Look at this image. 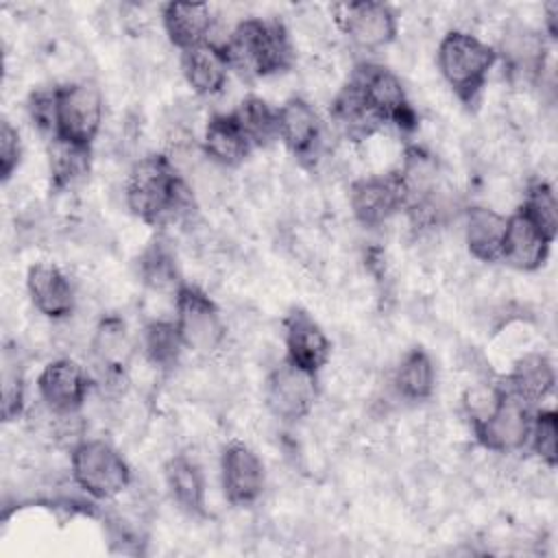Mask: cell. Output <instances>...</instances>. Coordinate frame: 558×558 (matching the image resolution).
<instances>
[{
	"mask_svg": "<svg viewBox=\"0 0 558 558\" xmlns=\"http://www.w3.org/2000/svg\"><path fill=\"white\" fill-rule=\"evenodd\" d=\"M124 201L129 211L150 227L192 220L196 214V196L168 159L166 153L140 157L124 183Z\"/></svg>",
	"mask_w": 558,
	"mask_h": 558,
	"instance_id": "6da1fadb",
	"label": "cell"
},
{
	"mask_svg": "<svg viewBox=\"0 0 558 558\" xmlns=\"http://www.w3.org/2000/svg\"><path fill=\"white\" fill-rule=\"evenodd\" d=\"M220 46L231 70L246 81L281 74L294 63L290 33L279 20L246 17L233 26Z\"/></svg>",
	"mask_w": 558,
	"mask_h": 558,
	"instance_id": "7a4b0ae2",
	"label": "cell"
},
{
	"mask_svg": "<svg viewBox=\"0 0 558 558\" xmlns=\"http://www.w3.org/2000/svg\"><path fill=\"white\" fill-rule=\"evenodd\" d=\"M495 63V46L486 44L469 31H449L438 41V72L458 96V100L466 107L477 105Z\"/></svg>",
	"mask_w": 558,
	"mask_h": 558,
	"instance_id": "3957f363",
	"label": "cell"
},
{
	"mask_svg": "<svg viewBox=\"0 0 558 558\" xmlns=\"http://www.w3.org/2000/svg\"><path fill=\"white\" fill-rule=\"evenodd\" d=\"M70 475L96 501L116 499L131 484L126 460L102 438H85L70 451Z\"/></svg>",
	"mask_w": 558,
	"mask_h": 558,
	"instance_id": "277c9868",
	"label": "cell"
},
{
	"mask_svg": "<svg viewBox=\"0 0 558 558\" xmlns=\"http://www.w3.org/2000/svg\"><path fill=\"white\" fill-rule=\"evenodd\" d=\"M172 303L174 323L185 351H192L198 357L214 355L227 338V325L218 305L209 299L207 292L192 283H183L177 290Z\"/></svg>",
	"mask_w": 558,
	"mask_h": 558,
	"instance_id": "5b68a950",
	"label": "cell"
},
{
	"mask_svg": "<svg viewBox=\"0 0 558 558\" xmlns=\"http://www.w3.org/2000/svg\"><path fill=\"white\" fill-rule=\"evenodd\" d=\"M57 96V133L70 142L87 144L96 140L105 120L102 92L94 81L81 78L54 87Z\"/></svg>",
	"mask_w": 558,
	"mask_h": 558,
	"instance_id": "8992f818",
	"label": "cell"
},
{
	"mask_svg": "<svg viewBox=\"0 0 558 558\" xmlns=\"http://www.w3.org/2000/svg\"><path fill=\"white\" fill-rule=\"evenodd\" d=\"M349 81L384 124H395L403 131L416 126V113L408 100L405 87L392 70L379 63H360Z\"/></svg>",
	"mask_w": 558,
	"mask_h": 558,
	"instance_id": "52a82bcc",
	"label": "cell"
},
{
	"mask_svg": "<svg viewBox=\"0 0 558 558\" xmlns=\"http://www.w3.org/2000/svg\"><path fill=\"white\" fill-rule=\"evenodd\" d=\"M318 399L316 373H310L288 360L272 366L264 384V401L279 421L294 423L305 418Z\"/></svg>",
	"mask_w": 558,
	"mask_h": 558,
	"instance_id": "ba28073f",
	"label": "cell"
},
{
	"mask_svg": "<svg viewBox=\"0 0 558 558\" xmlns=\"http://www.w3.org/2000/svg\"><path fill=\"white\" fill-rule=\"evenodd\" d=\"M89 353L94 366L100 371V386L107 390H120L126 384V371L135 355V340L118 314H105L98 318L89 340Z\"/></svg>",
	"mask_w": 558,
	"mask_h": 558,
	"instance_id": "9c48e42d",
	"label": "cell"
},
{
	"mask_svg": "<svg viewBox=\"0 0 558 558\" xmlns=\"http://www.w3.org/2000/svg\"><path fill=\"white\" fill-rule=\"evenodd\" d=\"M336 22L347 39L364 52L381 50L397 37V15L386 2L355 0L338 4Z\"/></svg>",
	"mask_w": 558,
	"mask_h": 558,
	"instance_id": "30bf717a",
	"label": "cell"
},
{
	"mask_svg": "<svg viewBox=\"0 0 558 558\" xmlns=\"http://www.w3.org/2000/svg\"><path fill=\"white\" fill-rule=\"evenodd\" d=\"M277 137L296 159L314 166L323 153V118L310 100L292 96L277 107Z\"/></svg>",
	"mask_w": 558,
	"mask_h": 558,
	"instance_id": "8fae6325",
	"label": "cell"
},
{
	"mask_svg": "<svg viewBox=\"0 0 558 558\" xmlns=\"http://www.w3.org/2000/svg\"><path fill=\"white\" fill-rule=\"evenodd\" d=\"M495 52L512 81L538 83L543 78L547 65V37L538 28L521 22L508 24Z\"/></svg>",
	"mask_w": 558,
	"mask_h": 558,
	"instance_id": "7c38bea8",
	"label": "cell"
},
{
	"mask_svg": "<svg viewBox=\"0 0 558 558\" xmlns=\"http://www.w3.org/2000/svg\"><path fill=\"white\" fill-rule=\"evenodd\" d=\"M534 408L504 388L497 410L473 429L477 442L493 453H517L527 447Z\"/></svg>",
	"mask_w": 558,
	"mask_h": 558,
	"instance_id": "4fadbf2b",
	"label": "cell"
},
{
	"mask_svg": "<svg viewBox=\"0 0 558 558\" xmlns=\"http://www.w3.org/2000/svg\"><path fill=\"white\" fill-rule=\"evenodd\" d=\"M94 386L87 368L70 357L48 362L37 377V395L50 412H81Z\"/></svg>",
	"mask_w": 558,
	"mask_h": 558,
	"instance_id": "5bb4252c",
	"label": "cell"
},
{
	"mask_svg": "<svg viewBox=\"0 0 558 558\" xmlns=\"http://www.w3.org/2000/svg\"><path fill=\"white\" fill-rule=\"evenodd\" d=\"M220 484L231 506L255 504L266 488V469L262 458L244 442H229L220 456Z\"/></svg>",
	"mask_w": 558,
	"mask_h": 558,
	"instance_id": "9a60e30c",
	"label": "cell"
},
{
	"mask_svg": "<svg viewBox=\"0 0 558 558\" xmlns=\"http://www.w3.org/2000/svg\"><path fill=\"white\" fill-rule=\"evenodd\" d=\"M349 205L353 218L368 229L386 225L401 209H405V201L401 187L392 172L381 177H362L351 183Z\"/></svg>",
	"mask_w": 558,
	"mask_h": 558,
	"instance_id": "2e32d148",
	"label": "cell"
},
{
	"mask_svg": "<svg viewBox=\"0 0 558 558\" xmlns=\"http://www.w3.org/2000/svg\"><path fill=\"white\" fill-rule=\"evenodd\" d=\"M281 325L286 360L310 373H318L331 355V342L318 320L303 307H292Z\"/></svg>",
	"mask_w": 558,
	"mask_h": 558,
	"instance_id": "e0dca14e",
	"label": "cell"
},
{
	"mask_svg": "<svg viewBox=\"0 0 558 558\" xmlns=\"http://www.w3.org/2000/svg\"><path fill=\"white\" fill-rule=\"evenodd\" d=\"M26 290L33 307L50 320H65L76 310L74 283L54 264H33L26 272Z\"/></svg>",
	"mask_w": 558,
	"mask_h": 558,
	"instance_id": "ac0fdd59",
	"label": "cell"
},
{
	"mask_svg": "<svg viewBox=\"0 0 558 558\" xmlns=\"http://www.w3.org/2000/svg\"><path fill=\"white\" fill-rule=\"evenodd\" d=\"M551 244L554 242L517 209L508 216L499 259L514 270L532 272L547 262Z\"/></svg>",
	"mask_w": 558,
	"mask_h": 558,
	"instance_id": "d6986e66",
	"label": "cell"
},
{
	"mask_svg": "<svg viewBox=\"0 0 558 558\" xmlns=\"http://www.w3.org/2000/svg\"><path fill=\"white\" fill-rule=\"evenodd\" d=\"M231 65L225 48L209 39L181 52V74L196 96H214L227 85Z\"/></svg>",
	"mask_w": 558,
	"mask_h": 558,
	"instance_id": "ffe728a7",
	"label": "cell"
},
{
	"mask_svg": "<svg viewBox=\"0 0 558 558\" xmlns=\"http://www.w3.org/2000/svg\"><path fill=\"white\" fill-rule=\"evenodd\" d=\"M161 24L170 44L183 52L211 39L214 15L205 2H166L161 7Z\"/></svg>",
	"mask_w": 558,
	"mask_h": 558,
	"instance_id": "44dd1931",
	"label": "cell"
},
{
	"mask_svg": "<svg viewBox=\"0 0 558 558\" xmlns=\"http://www.w3.org/2000/svg\"><path fill=\"white\" fill-rule=\"evenodd\" d=\"M392 174L401 187L405 209L440 192L438 159L423 146H408L403 150L399 168Z\"/></svg>",
	"mask_w": 558,
	"mask_h": 558,
	"instance_id": "7402d4cb",
	"label": "cell"
},
{
	"mask_svg": "<svg viewBox=\"0 0 558 558\" xmlns=\"http://www.w3.org/2000/svg\"><path fill=\"white\" fill-rule=\"evenodd\" d=\"M508 216L486 205H471L462 216V233L469 253L480 262H499Z\"/></svg>",
	"mask_w": 558,
	"mask_h": 558,
	"instance_id": "603a6c76",
	"label": "cell"
},
{
	"mask_svg": "<svg viewBox=\"0 0 558 558\" xmlns=\"http://www.w3.org/2000/svg\"><path fill=\"white\" fill-rule=\"evenodd\" d=\"M501 386L536 410L556 386V368L545 353H527L514 362Z\"/></svg>",
	"mask_w": 558,
	"mask_h": 558,
	"instance_id": "cb8c5ba5",
	"label": "cell"
},
{
	"mask_svg": "<svg viewBox=\"0 0 558 558\" xmlns=\"http://www.w3.org/2000/svg\"><path fill=\"white\" fill-rule=\"evenodd\" d=\"M201 148L220 168H238L253 153V146L231 118V113H214L201 137Z\"/></svg>",
	"mask_w": 558,
	"mask_h": 558,
	"instance_id": "d4e9b609",
	"label": "cell"
},
{
	"mask_svg": "<svg viewBox=\"0 0 558 558\" xmlns=\"http://www.w3.org/2000/svg\"><path fill=\"white\" fill-rule=\"evenodd\" d=\"M137 277L142 286L157 294H177L185 283L177 262L174 246L163 235L153 238L137 257Z\"/></svg>",
	"mask_w": 558,
	"mask_h": 558,
	"instance_id": "484cf974",
	"label": "cell"
},
{
	"mask_svg": "<svg viewBox=\"0 0 558 558\" xmlns=\"http://www.w3.org/2000/svg\"><path fill=\"white\" fill-rule=\"evenodd\" d=\"M329 116L336 131L353 142L368 140L384 126V122L371 111V107L351 81H347L331 100Z\"/></svg>",
	"mask_w": 558,
	"mask_h": 558,
	"instance_id": "4316f807",
	"label": "cell"
},
{
	"mask_svg": "<svg viewBox=\"0 0 558 558\" xmlns=\"http://www.w3.org/2000/svg\"><path fill=\"white\" fill-rule=\"evenodd\" d=\"M163 477L170 497L183 512L192 517L205 514V477L190 456H172L163 466Z\"/></svg>",
	"mask_w": 558,
	"mask_h": 558,
	"instance_id": "83f0119b",
	"label": "cell"
},
{
	"mask_svg": "<svg viewBox=\"0 0 558 558\" xmlns=\"http://www.w3.org/2000/svg\"><path fill=\"white\" fill-rule=\"evenodd\" d=\"M92 168V146L63 137L48 140V174L54 192H65L81 183Z\"/></svg>",
	"mask_w": 558,
	"mask_h": 558,
	"instance_id": "f1b7e54d",
	"label": "cell"
},
{
	"mask_svg": "<svg viewBox=\"0 0 558 558\" xmlns=\"http://www.w3.org/2000/svg\"><path fill=\"white\" fill-rule=\"evenodd\" d=\"M392 388L399 399L410 403L427 401L436 390V366L421 347L410 349L392 373Z\"/></svg>",
	"mask_w": 558,
	"mask_h": 558,
	"instance_id": "f546056e",
	"label": "cell"
},
{
	"mask_svg": "<svg viewBox=\"0 0 558 558\" xmlns=\"http://www.w3.org/2000/svg\"><path fill=\"white\" fill-rule=\"evenodd\" d=\"M140 347L146 362L159 371H172L185 351L174 318H155L146 323Z\"/></svg>",
	"mask_w": 558,
	"mask_h": 558,
	"instance_id": "4dcf8cb0",
	"label": "cell"
},
{
	"mask_svg": "<svg viewBox=\"0 0 558 558\" xmlns=\"http://www.w3.org/2000/svg\"><path fill=\"white\" fill-rule=\"evenodd\" d=\"M231 118L255 148L270 146L277 137V107L268 105L264 98L251 94L231 111Z\"/></svg>",
	"mask_w": 558,
	"mask_h": 558,
	"instance_id": "1f68e13d",
	"label": "cell"
},
{
	"mask_svg": "<svg viewBox=\"0 0 558 558\" xmlns=\"http://www.w3.org/2000/svg\"><path fill=\"white\" fill-rule=\"evenodd\" d=\"M519 211L530 222H534L551 242L556 240V235H558V203H556L554 187L547 181L534 179L527 183Z\"/></svg>",
	"mask_w": 558,
	"mask_h": 558,
	"instance_id": "d6a6232c",
	"label": "cell"
},
{
	"mask_svg": "<svg viewBox=\"0 0 558 558\" xmlns=\"http://www.w3.org/2000/svg\"><path fill=\"white\" fill-rule=\"evenodd\" d=\"M501 397H504V386L493 377L477 379L462 392V412L471 423V429L480 427L497 410Z\"/></svg>",
	"mask_w": 558,
	"mask_h": 558,
	"instance_id": "836d02e7",
	"label": "cell"
},
{
	"mask_svg": "<svg viewBox=\"0 0 558 558\" xmlns=\"http://www.w3.org/2000/svg\"><path fill=\"white\" fill-rule=\"evenodd\" d=\"M527 447L547 469L556 466V462H558V416L554 410H543V408L534 410Z\"/></svg>",
	"mask_w": 558,
	"mask_h": 558,
	"instance_id": "e575fe53",
	"label": "cell"
},
{
	"mask_svg": "<svg viewBox=\"0 0 558 558\" xmlns=\"http://www.w3.org/2000/svg\"><path fill=\"white\" fill-rule=\"evenodd\" d=\"M2 421H15L22 416L26 408V384L24 373L17 360H11L9 353L4 355L2 366Z\"/></svg>",
	"mask_w": 558,
	"mask_h": 558,
	"instance_id": "d590c367",
	"label": "cell"
},
{
	"mask_svg": "<svg viewBox=\"0 0 558 558\" xmlns=\"http://www.w3.org/2000/svg\"><path fill=\"white\" fill-rule=\"evenodd\" d=\"M26 111H28V118L35 124V129H39L44 135H48V140H52L54 133H57V96H54V87L33 92L28 96Z\"/></svg>",
	"mask_w": 558,
	"mask_h": 558,
	"instance_id": "8d00e7d4",
	"label": "cell"
},
{
	"mask_svg": "<svg viewBox=\"0 0 558 558\" xmlns=\"http://www.w3.org/2000/svg\"><path fill=\"white\" fill-rule=\"evenodd\" d=\"M22 161V140L20 131L11 124V120H2L0 124V177L7 183Z\"/></svg>",
	"mask_w": 558,
	"mask_h": 558,
	"instance_id": "74e56055",
	"label": "cell"
},
{
	"mask_svg": "<svg viewBox=\"0 0 558 558\" xmlns=\"http://www.w3.org/2000/svg\"><path fill=\"white\" fill-rule=\"evenodd\" d=\"M543 15H545V35L549 39H556L558 37V2L551 0L543 7Z\"/></svg>",
	"mask_w": 558,
	"mask_h": 558,
	"instance_id": "f35d334b",
	"label": "cell"
}]
</instances>
